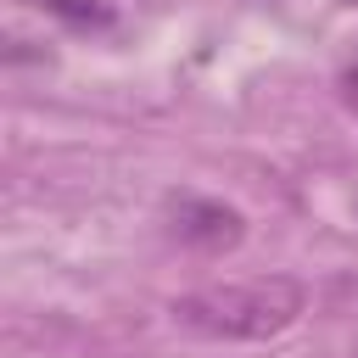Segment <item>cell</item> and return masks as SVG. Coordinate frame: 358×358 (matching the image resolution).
Instances as JSON below:
<instances>
[{
	"label": "cell",
	"instance_id": "cell-1",
	"mask_svg": "<svg viewBox=\"0 0 358 358\" xmlns=\"http://www.w3.org/2000/svg\"><path fill=\"white\" fill-rule=\"evenodd\" d=\"M308 308V291L291 274H257L229 285H201L173 302V324L201 341H268L291 330Z\"/></svg>",
	"mask_w": 358,
	"mask_h": 358
},
{
	"label": "cell",
	"instance_id": "cell-3",
	"mask_svg": "<svg viewBox=\"0 0 358 358\" xmlns=\"http://www.w3.org/2000/svg\"><path fill=\"white\" fill-rule=\"evenodd\" d=\"M34 6H45L50 17H62V22H73V28H112V0H34Z\"/></svg>",
	"mask_w": 358,
	"mask_h": 358
},
{
	"label": "cell",
	"instance_id": "cell-2",
	"mask_svg": "<svg viewBox=\"0 0 358 358\" xmlns=\"http://www.w3.org/2000/svg\"><path fill=\"white\" fill-rule=\"evenodd\" d=\"M168 235L190 252H235L241 235H246V218L235 207L213 201V196L179 190V196H168Z\"/></svg>",
	"mask_w": 358,
	"mask_h": 358
}]
</instances>
